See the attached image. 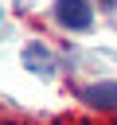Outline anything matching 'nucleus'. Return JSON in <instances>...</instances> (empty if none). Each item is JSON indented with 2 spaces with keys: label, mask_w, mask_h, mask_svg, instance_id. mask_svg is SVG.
Listing matches in <instances>:
<instances>
[{
  "label": "nucleus",
  "mask_w": 117,
  "mask_h": 125,
  "mask_svg": "<svg viewBox=\"0 0 117 125\" xmlns=\"http://www.w3.org/2000/svg\"><path fill=\"white\" fill-rule=\"evenodd\" d=\"M55 16H58V23H66L70 31H82V27L94 23L90 0H55Z\"/></svg>",
  "instance_id": "obj_1"
},
{
  "label": "nucleus",
  "mask_w": 117,
  "mask_h": 125,
  "mask_svg": "<svg viewBox=\"0 0 117 125\" xmlns=\"http://www.w3.org/2000/svg\"><path fill=\"white\" fill-rule=\"evenodd\" d=\"M82 102L94 109H117V82H90L82 90Z\"/></svg>",
  "instance_id": "obj_2"
},
{
  "label": "nucleus",
  "mask_w": 117,
  "mask_h": 125,
  "mask_svg": "<svg viewBox=\"0 0 117 125\" xmlns=\"http://www.w3.org/2000/svg\"><path fill=\"white\" fill-rule=\"evenodd\" d=\"M23 59H31V66H35V70H43V66H47V62H43V59H47V51H43V47H27V51H23Z\"/></svg>",
  "instance_id": "obj_3"
},
{
  "label": "nucleus",
  "mask_w": 117,
  "mask_h": 125,
  "mask_svg": "<svg viewBox=\"0 0 117 125\" xmlns=\"http://www.w3.org/2000/svg\"><path fill=\"white\" fill-rule=\"evenodd\" d=\"M105 4H113V0H105Z\"/></svg>",
  "instance_id": "obj_4"
}]
</instances>
